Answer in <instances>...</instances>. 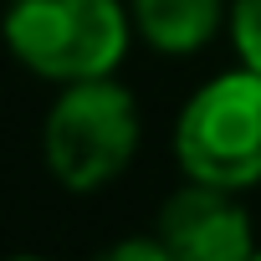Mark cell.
<instances>
[{
  "label": "cell",
  "instance_id": "cell-8",
  "mask_svg": "<svg viewBox=\"0 0 261 261\" xmlns=\"http://www.w3.org/2000/svg\"><path fill=\"white\" fill-rule=\"evenodd\" d=\"M6 261H51V256H6Z\"/></svg>",
  "mask_w": 261,
  "mask_h": 261
},
{
  "label": "cell",
  "instance_id": "cell-5",
  "mask_svg": "<svg viewBox=\"0 0 261 261\" xmlns=\"http://www.w3.org/2000/svg\"><path fill=\"white\" fill-rule=\"evenodd\" d=\"M134 31L164 57H195L230 21L225 0H128Z\"/></svg>",
  "mask_w": 261,
  "mask_h": 261
},
{
  "label": "cell",
  "instance_id": "cell-7",
  "mask_svg": "<svg viewBox=\"0 0 261 261\" xmlns=\"http://www.w3.org/2000/svg\"><path fill=\"white\" fill-rule=\"evenodd\" d=\"M92 261H174V256L159 236H128V241H113L108 251H97Z\"/></svg>",
  "mask_w": 261,
  "mask_h": 261
},
{
  "label": "cell",
  "instance_id": "cell-2",
  "mask_svg": "<svg viewBox=\"0 0 261 261\" xmlns=\"http://www.w3.org/2000/svg\"><path fill=\"white\" fill-rule=\"evenodd\" d=\"M139 102L113 77L67 82L41 123V159L51 179L72 195L113 185L139 154Z\"/></svg>",
  "mask_w": 261,
  "mask_h": 261
},
{
  "label": "cell",
  "instance_id": "cell-6",
  "mask_svg": "<svg viewBox=\"0 0 261 261\" xmlns=\"http://www.w3.org/2000/svg\"><path fill=\"white\" fill-rule=\"evenodd\" d=\"M230 36L241 67L261 72V0H230Z\"/></svg>",
  "mask_w": 261,
  "mask_h": 261
},
{
  "label": "cell",
  "instance_id": "cell-3",
  "mask_svg": "<svg viewBox=\"0 0 261 261\" xmlns=\"http://www.w3.org/2000/svg\"><path fill=\"white\" fill-rule=\"evenodd\" d=\"M174 164L185 179L236 195L261 185V72H220L190 92L174 123Z\"/></svg>",
  "mask_w": 261,
  "mask_h": 261
},
{
  "label": "cell",
  "instance_id": "cell-1",
  "mask_svg": "<svg viewBox=\"0 0 261 261\" xmlns=\"http://www.w3.org/2000/svg\"><path fill=\"white\" fill-rule=\"evenodd\" d=\"M0 36L26 72L67 87L87 77H113L134 21L123 0H6Z\"/></svg>",
  "mask_w": 261,
  "mask_h": 261
},
{
  "label": "cell",
  "instance_id": "cell-9",
  "mask_svg": "<svg viewBox=\"0 0 261 261\" xmlns=\"http://www.w3.org/2000/svg\"><path fill=\"white\" fill-rule=\"evenodd\" d=\"M246 261H261V251H251V256H246Z\"/></svg>",
  "mask_w": 261,
  "mask_h": 261
},
{
  "label": "cell",
  "instance_id": "cell-4",
  "mask_svg": "<svg viewBox=\"0 0 261 261\" xmlns=\"http://www.w3.org/2000/svg\"><path fill=\"white\" fill-rule=\"evenodd\" d=\"M154 236L169 246L174 261H246L256 251L251 215L236 200V190L185 179L154 220Z\"/></svg>",
  "mask_w": 261,
  "mask_h": 261
}]
</instances>
